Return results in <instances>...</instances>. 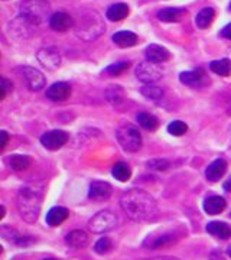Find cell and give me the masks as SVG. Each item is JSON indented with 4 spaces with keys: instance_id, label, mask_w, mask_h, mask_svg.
<instances>
[{
    "instance_id": "obj_4",
    "label": "cell",
    "mask_w": 231,
    "mask_h": 260,
    "mask_svg": "<svg viewBox=\"0 0 231 260\" xmlns=\"http://www.w3.org/2000/svg\"><path fill=\"white\" fill-rule=\"evenodd\" d=\"M49 12L48 3L44 0H28L22 5L20 9V19L29 25H39L46 18Z\"/></svg>"
},
{
    "instance_id": "obj_2",
    "label": "cell",
    "mask_w": 231,
    "mask_h": 260,
    "mask_svg": "<svg viewBox=\"0 0 231 260\" xmlns=\"http://www.w3.org/2000/svg\"><path fill=\"white\" fill-rule=\"evenodd\" d=\"M42 205V192L37 191L35 188H22L18 195V210L20 217L28 221L35 223L41 213Z\"/></svg>"
},
{
    "instance_id": "obj_30",
    "label": "cell",
    "mask_w": 231,
    "mask_h": 260,
    "mask_svg": "<svg viewBox=\"0 0 231 260\" xmlns=\"http://www.w3.org/2000/svg\"><path fill=\"white\" fill-rule=\"evenodd\" d=\"M142 94L148 99H152V100H157L163 95V90L160 87H156V85H146L142 88Z\"/></svg>"
},
{
    "instance_id": "obj_26",
    "label": "cell",
    "mask_w": 231,
    "mask_h": 260,
    "mask_svg": "<svg viewBox=\"0 0 231 260\" xmlns=\"http://www.w3.org/2000/svg\"><path fill=\"white\" fill-rule=\"evenodd\" d=\"M210 68L215 74L221 75V77H228L231 74V61L227 58L220 59V61H213L210 64Z\"/></svg>"
},
{
    "instance_id": "obj_25",
    "label": "cell",
    "mask_w": 231,
    "mask_h": 260,
    "mask_svg": "<svg viewBox=\"0 0 231 260\" xmlns=\"http://www.w3.org/2000/svg\"><path fill=\"white\" fill-rule=\"evenodd\" d=\"M215 18V12L211 8H204L195 18V23L200 29H207L214 22Z\"/></svg>"
},
{
    "instance_id": "obj_38",
    "label": "cell",
    "mask_w": 231,
    "mask_h": 260,
    "mask_svg": "<svg viewBox=\"0 0 231 260\" xmlns=\"http://www.w3.org/2000/svg\"><path fill=\"white\" fill-rule=\"evenodd\" d=\"M224 189H225V191H228V192H231V177H228V179H227V181H225V182H224Z\"/></svg>"
},
{
    "instance_id": "obj_35",
    "label": "cell",
    "mask_w": 231,
    "mask_h": 260,
    "mask_svg": "<svg viewBox=\"0 0 231 260\" xmlns=\"http://www.w3.org/2000/svg\"><path fill=\"white\" fill-rule=\"evenodd\" d=\"M12 88H13V84L10 83L9 80H6V78H2V85H0V99L3 100V99L6 97L8 91H10Z\"/></svg>"
},
{
    "instance_id": "obj_27",
    "label": "cell",
    "mask_w": 231,
    "mask_h": 260,
    "mask_svg": "<svg viewBox=\"0 0 231 260\" xmlns=\"http://www.w3.org/2000/svg\"><path fill=\"white\" fill-rule=\"evenodd\" d=\"M113 177L116 178V179H119L120 182H126L131 177V169H130L127 164L119 162V164H116L113 167Z\"/></svg>"
},
{
    "instance_id": "obj_16",
    "label": "cell",
    "mask_w": 231,
    "mask_h": 260,
    "mask_svg": "<svg viewBox=\"0 0 231 260\" xmlns=\"http://www.w3.org/2000/svg\"><path fill=\"white\" fill-rule=\"evenodd\" d=\"M179 80L181 83L188 85V87H201L205 83V71L198 68L194 71H185L182 74L179 75Z\"/></svg>"
},
{
    "instance_id": "obj_22",
    "label": "cell",
    "mask_w": 231,
    "mask_h": 260,
    "mask_svg": "<svg viewBox=\"0 0 231 260\" xmlns=\"http://www.w3.org/2000/svg\"><path fill=\"white\" fill-rule=\"evenodd\" d=\"M139 38L136 34L130 32V30H121L113 35V42L120 48H130L138 44Z\"/></svg>"
},
{
    "instance_id": "obj_1",
    "label": "cell",
    "mask_w": 231,
    "mask_h": 260,
    "mask_svg": "<svg viewBox=\"0 0 231 260\" xmlns=\"http://www.w3.org/2000/svg\"><path fill=\"white\" fill-rule=\"evenodd\" d=\"M121 210L133 221L150 223L159 217V208L153 197L142 189H129L120 198Z\"/></svg>"
},
{
    "instance_id": "obj_24",
    "label": "cell",
    "mask_w": 231,
    "mask_h": 260,
    "mask_svg": "<svg viewBox=\"0 0 231 260\" xmlns=\"http://www.w3.org/2000/svg\"><path fill=\"white\" fill-rule=\"evenodd\" d=\"M129 12V6H127L126 3H116V5H113V6H110V8L107 9L106 16H107L109 20H111V22H120V20H123L124 18H127Z\"/></svg>"
},
{
    "instance_id": "obj_42",
    "label": "cell",
    "mask_w": 231,
    "mask_h": 260,
    "mask_svg": "<svg viewBox=\"0 0 231 260\" xmlns=\"http://www.w3.org/2000/svg\"><path fill=\"white\" fill-rule=\"evenodd\" d=\"M44 260H58V259H44Z\"/></svg>"
},
{
    "instance_id": "obj_29",
    "label": "cell",
    "mask_w": 231,
    "mask_h": 260,
    "mask_svg": "<svg viewBox=\"0 0 231 260\" xmlns=\"http://www.w3.org/2000/svg\"><path fill=\"white\" fill-rule=\"evenodd\" d=\"M139 124L146 130H156L159 126V121L155 116L149 114V113H139L138 114Z\"/></svg>"
},
{
    "instance_id": "obj_23",
    "label": "cell",
    "mask_w": 231,
    "mask_h": 260,
    "mask_svg": "<svg viewBox=\"0 0 231 260\" xmlns=\"http://www.w3.org/2000/svg\"><path fill=\"white\" fill-rule=\"evenodd\" d=\"M186 15L185 9H178V8H167L157 12V19L162 22H179L182 20Z\"/></svg>"
},
{
    "instance_id": "obj_8",
    "label": "cell",
    "mask_w": 231,
    "mask_h": 260,
    "mask_svg": "<svg viewBox=\"0 0 231 260\" xmlns=\"http://www.w3.org/2000/svg\"><path fill=\"white\" fill-rule=\"evenodd\" d=\"M19 71H20L22 78L25 80V83H26L30 91H39V90H42L45 87V75L42 74L39 70H37V68L22 67V68H19Z\"/></svg>"
},
{
    "instance_id": "obj_20",
    "label": "cell",
    "mask_w": 231,
    "mask_h": 260,
    "mask_svg": "<svg viewBox=\"0 0 231 260\" xmlns=\"http://www.w3.org/2000/svg\"><path fill=\"white\" fill-rule=\"evenodd\" d=\"M70 211L64 207H54L51 208L46 214V224L51 227H58L59 224H62L68 218Z\"/></svg>"
},
{
    "instance_id": "obj_14",
    "label": "cell",
    "mask_w": 231,
    "mask_h": 260,
    "mask_svg": "<svg viewBox=\"0 0 231 260\" xmlns=\"http://www.w3.org/2000/svg\"><path fill=\"white\" fill-rule=\"evenodd\" d=\"M113 194V188L109 182H102V181H94L90 185V191H88V197L94 200V201H103L110 198Z\"/></svg>"
},
{
    "instance_id": "obj_7",
    "label": "cell",
    "mask_w": 231,
    "mask_h": 260,
    "mask_svg": "<svg viewBox=\"0 0 231 260\" xmlns=\"http://www.w3.org/2000/svg\"><path fill=\"white\" fill-rule=\"evenodd\" d=\"M117 224H119V218L116 214H113L111 211H100L90 220L88 227L92 233H107L116 229Z\"/></svg>"
},
{
    "instance_id": "obj_6",
    "label": "cell",
    "mask_w": 231,
    "mask_h": 260,
    "mask_svg": "<svg viewBox=\"0 0 231 260\" xmlns=\"http://www.w3.org/2000/svg\"><path fill=\"white\" fill-rule=\"evenodd\" d=\"M103 30H104V25H103L102 19L95 12H92L90 13V16H85L83 23H80V26L77 29V35L90 41V39L98 37Z\"/></svg>"
},
{
    "instance_id": "obj_36",
    "label": "cell",
    "mask_w": 231,
    "mask_h": 260,
    "mask_svg": "<svg viewBox=\"0 0 231 260\" xmlns=\"http://www.w3.org/2000/svg\"><path fill=\"white\" fill-rule=\"evenodd\" d=\"M0 138H2V142H0V150H3V149L6 148L8 142H9V135H8V132L2 130V132H0Z\"/></svg>"
},
{
    "instance_id": "obj_32",
    "label": "cell",
    "mask_w": 231,
    "mask_h": 260,
    "mask_svg": "<svg viewBox=\"0 0 231 260\" xmlns=\"http://www.w3.org/2000/svg\"><path fill=\"white\" fill-rule=\"evenodd\" d=\"M111 249H113V244H111L109 237H103L94 246V250L97 251L98 254H107V253H110Z\"/></svg>"
},
{
    "instance_id": "obj_31",
    "label": "cell",
    "mask_w": 231,
    "mask_h": 260,
    "mask_svg": "<svg viewBox=\"0 0 231 260\" xmlns=\"http://www.w3.org/2000/svg\"><path fill=\"white\" fill-rule=\"evenodd\" d=\"M186 130H188V126L185 124L184 121L181 120L172 121V123H169V126H168V132H169L172 136H182V135L186 133Z\"/></svg>"
},
{
    "instance_id": "obj_40",
    "label": "cell",
    "mask_w": 231,
    "mask_h": 260,
    "mask_svg": "<svg viewBox=\"0 0 231 260\" xmlns=\"http://www.w3.org/2000/svg\"><path fill=\"white\" fill-rule=\"evenodd\" d=\"M5 217V207L2 205V208H0V218H3Z\"/></svg>"
},
{
    "instance_id": "obj_19",
    "label": "cell",
    "mask_w": 231,
    "mask_h": 260,
    "mask_svg": "<svg viewBox=\"0 0 231 260\" xmlns=\"http://www.w3.org/2000/svg\"><path fill=\"white\" fill-rule=\"evenodd\" d=\"M225 200L220 197V195H213V197H208L204 203V210L205 213L210 214V215H217V214L222 213L225 210Z\"/></svg>"
},
{
    "instance_id": "obj_13",
    "label": "cell",
    "mask_w": 231,
    "mask_h": 260,
    "mask_svg": "<svg viewBox=\"0 0 231 260\" xmlns=\"http://www.w3.org/2000/svg\"><path fill=\"white\" fill-rule=\"evenodd\" d=\"M49 26L56 32H65V30L74 26V19L68 13L58 12V13H54L49 19Z\"/></svg>"
},
{
    "instance_id": "obj_34",
    "label": "cell",
    "mask_w": 231,
    "mask_h": 260,
    "mask_svg": "<svg viewBox=\"0 0 231 260\" xmlns=\"http://www.w3.org/2000/svg\"><path fill=\"white\" fill-rule=\"evenodd\" d=\"M148 167L156 171H167L168 168L171 167V164L165 159H153V160H149Z\"/></svg>"
},
{
    "instance_id": "obj_43",
    "label": "cell",
    "mask_w": 231,
    "mask_h": 260,
    "mask_svg": "<svg viewBox=\"0 0 231 260\" xmlns=\"http://www.w3.org/2000/svg\"><path fill=\"white\" fill-rule=\"evenodd\" d=\"M230 8H231V5H230Z\"/></svg>"
},
{
    "instance_id": "obj_41",
    "label": "cell",
    "mask_w": 231,
    "mask_h": 260,
    "mask_svg": "<svg viewBox=\"0 0 231 260\" xmlns=\"http://www.w3.org/2000/svg\"><path fill=\"white\" fill-rule=\"evenodd\" d=\"M227 251H228V256H230V257H231V246H230V247H228V250H227Z\"/></svg>"
},
{
    "instance_id": "obj_18",
    "label": "cell",
    "mask_w": 231,
    "mask_h": 260,
    "mask_svg": "<svg viewBox=\"0 0 231 260\" xmlns=\"http://www.w3.org/2000/svg\"><path fill=\"white\" fill-rule=\"evenodd\" d=\"M65 242H67V244L70 247H73L75 250H80V249L87 247V244H88V234L83 232V230H74L70 234H67Z\"/></svg>"
},
{
    "instance_id": "obj_33",
    "label": "cell",
    "mask_w": 231,
    "mask_h": 260,
    "mask_svg": "<svg viewBox=\"0 0 231 260\" xmlns=\"http://www.w3.org/2000/svg\"><path fill=\"white\" fill-rule=\"evenodd\" d=\"M129 67L130 62L121 61V62H116V64H111L110 67H107V68H106V73L110 75H120L121 73H124Z\"/></svg>"
},
{
    "instance_id": "obj_12",
    "label": "cell",
    "mask_w": 231,
    "mask_h": 260,
    "mask_svg": "<svg viewBox=\"0 0 231 260\" xmlns=\"http://www.w3.org/2000/svg\"><path fill=\"white\" fill-rule=\"evenodd\" d=\"M73 93L71 85L67 83H55L46 90V97L52 102H65Z\"/></svg>"
},
{
    "instance_id": "obj_9",
    "label": "cell",
    "mask_w": 231,
    "mask_h": 260,
    "mask_svg": "<svg viewBox=\"0 0 231 260\" xmlns=\"http://www.w3.org/2000/svg\"><path fill=\"white\" fill-rule=\"evenodd\" d=\"M136 77L142 83L153 84L162 78V71L157 68L156 64L152 62H140L136 68Z\"/></svg>"
},
{
    "instance_id": "obj_5",
    "label": "cell",
    "mask_w": 231,
    "mask_h": 260,
    "mask_svg": "<svg viewBox=\"0 0 231 260\" xmlns=\"http://www.w3.org/2000/svg\"><path fill=\"white\" fill-rule=\"evenodd\" d=\"M116 136H117L120 146L126 152L133 153L142 148V136H140L139 130L131 124H124V126L119 127L116 132Z\"/></svg>"
},
{
    "instance_id": "obj_3",
    "label": "cell",
    "mask_w": 231,
    "mask_h": 260,
    "mask_svg": "<svg viewBox=\"0 0 231 260\" xmlns=\"http://www.w3.org/2000/svg\"><path fill=\"white\" fill-rule=\"evenodd\" d=\"M184 236V232L181 229H171V230H159L153 234H149L146 240L143 242V246L150 250H157V249H165L171 247L179 242Z\"/></svg>"
},
{
    "instance_id": "obj_21",
    "label": "cell",
    "mask_w": 231,
    "mask_h": 260,
    "mask_svg": "<svg viewBox=\"0 0 231 260\" xmlns=\"http://www.w3.org/2000/svg\"><path fill=\"white\" fill-rule=\"evenodd\" d=\"M207 232L217 239L227 240L231 237V227L227 223L222 221H211L207 225Z\"/></svg>"
},
{
    "instance_id": "obj_11",
    "label": "cell",
    "mask_w": 231,
    "mask_h": 260,
    "mask_svg": "<svg viewBox=\"0 0 231 260\" xmlns=\"http://www.w3.org/2000/svg\"><path fill=\"white\" fill-rule=\"evenodd\" d=\"M38 59L48 70H56L61 64V56L55 48H42L38 52Z\"/></svg>"
},
{
    "instance_id": "obj_37",
    "label": "cell",
    "mask_w": 231,
    "mask_h": 260,
    "mask_svg": "<svg viewBox=\"0 0 231 260\" xmlns=\"http://www.w3.org/2000/svg\"><path fill=\"white\" fill-rule=\"evenodd\" d=\"M221 37L231 39V23H228L227 26H224V29L221 30Z\"/></svg>"
},
{
    "instance_id": "obj_15",
    "label": "cell",
    "mask_w": 231,
    "mask_h": 260,
    "mask_svg": "<svg viewBox=\"0 0 231 260\" xmlns=\"http://www.w3.org/2000/svg\"><path fill=\"white\" fill-rule=\"evenodd\" d=\"M145 55H146V59L148 62H152V64H162L169 59V51L167 48L160 47V45H156V44H152L146 48L145 51Z\"/></svg>"
},
{
    "instance_id": "obj_17",
    "label": "cell",
    "mask_w": 231,
    "mask_h": 260,
    "mask_svg": "<svg viewBox=\"0 0 231 260\" xmlns=\"http://www.w3.org/2000/svg\"><path fill=\"white\" fill-rule=\"evenodd\" d=\"M225 171H227V162L224 159H217L213 164L208 165L207 171H205V177L211 182H217L224 177Z\"/></svg>"
},
{
    "instance_id": "obj_39",
    "label": "cell",
    "mask_w": 231,
    "mask_h": 260,
    "mask_svg": "<svg viewBox=\"0 0 231 260\" xmlns=\"http://www.w3.org/2000/svg\"><path fill=\"white\" fill-rule=\"evenodd\" d=\"M143 260H179V259H176V257H168V256H165V257H153V259H143Z\"/></svg>"
},
{
    "instance_id": "obj_10",
    "label": "cell",
    "mask_w": 231,
    "mask_h": 260,
    "mask_svg": "<svg viewBox=\"0 0 231 260\" xmlns=\"http://www.w3.org/2000/svg\"><path fill=\"white\" fill-rule=\"evenodd\" d=\"M68 140V135L62 132V130H51L42 135L41 138V143L44 145V148L49 149V150H58L64 146Z\"/></svg>"
},
{
    "instance_id": "obj_28",
    "label": "cell",
    "mask_w": 231,
    "mask_h": 260,
    "mask_svg": "<svg viewBox=\"0 0 231 260\" xmlns=\"http://www.w3.org/2000/svg\"><path fill=\"white\" fill-rule=\"evenodd\" d=\"M32 165V160L26 155H13L10 158V167L13 171H26Z\"/></svg>"
}]
</instances>
